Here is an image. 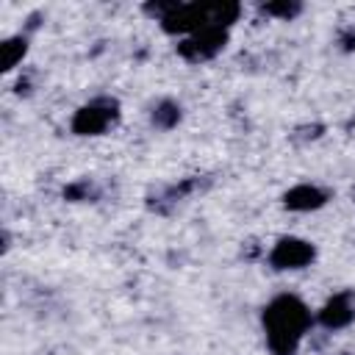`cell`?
Here are the masks:
<instances>
[{
    "instance_id": "6",
    "label": "cell",
    "mask_w": 355,
    "mask_h": 355,
    "mask_svg": "<svg viewBox=\"0 0 355 355\" xmlns=\"http://www.w3.org/2000/svg\"><path fill=\"white\" fill-rule=\"evenodd\" d=\"M324 202H327V194L319 186H311V183H300V186H294L283 194V205L288 211H316Z\"/></svg>"
},
{
    "instance_id": "2",
    "label": "cell",
    "mask_w": 355,
    "mask_h": 355,
    "mask_svg": "<svg viewBox=\"0 0 355 355\" xmlns=\"http://www.w3.org/2000/svg\"><path fill=\"white\" fill-rule=\"evenodd\" d=\"M116 108L119 105L111 97H97V100L80 105L75 111V116H72V133H78V136H100V133H105L114 125L116 114H119Z\"/></svg>"
},
{
    "instance_id": "10",
    "label": "cell",
    "mask_w": 355,
    "mask_h": 355,
    "mask_svg": "<svg viewBox=\"0 0 355 355\" xmlns=\"http://www.w3.org/2000/svg\"><path fill=\"white\" fill-rule=\"evenodd\" d=\"M94 189H92V183L89 180H80V183H75V186H69L64 194L69 197V200H89V194H92Z\"/></svg>"
},
{
    "instance_id": "5",
    "label": "cell",
    "mask_w": 355,
    "mask_h": 355,
    "mask_svg": "<svg viewBox=\"0 0 355 355\" xmlns=\"http://www.w3.org/2000/svg\"><path fill=\"white\" fill-rule=\"evenodd\" d=\"M352 319H355V297H352V291H338V294H333V297L322 305V311H319V324L327 327V330H341V327H347Z\"/></svg>"
},
{
    "instance_id": "1",
    "label": "cell",
    "mask_w": 355,
    "mask_h": 355,
    "mask_svg": "<svg viewBox=\"0 0 355 355\" xmlns=\"http://www.w3.org/2000/svg\"><path fill=\"white\" fill-rule=\"evenodd\" d=\"M308 305L294 294H280L263 308V333L275 355H294L311 327Z\"/></svg>"
},
{
    "instance_id": "3",
    "label": "cell",
    "mask_w": 355,
    "mask_h": 355,
    "mask_svg": "<svg viewBox=\"0 0 355 355\" xmlns=\"http://www.w3.org/2000/svg\"><path fill=\"white\" fill-rule=\"evenodd\" d=\"M225 42H227V28L205 25V28L189 33V36L178 44V53H180L186 61L197 64V61H208V58H214V55L225 47Z\"/></svg>"
},
{
    "instance_id": "4",
    "label": "cell",
    "mask_w": 355,
    "mask_h": 355,
    "mask_svg": "<svg viewBox=\"0 0 355 355\" xmlns=\"http://www.w3.org/2000/svg\"><path fill=\"white\" fill-rule=\"evenodd\" d=\"M313 258H316V247L305 239H297V236L277 239L272 252H269V263L275 269H305L313 263Z\"/></svg>"
},
{
    "instance_id": "8",
    "label": "cell",
    "mask_w": 355,
    "mask_h": 355,
    "mask_svg": "<svg viewBox=\"0 0 355 355\" xmlns=\"http://www.w3.org/2000/svg\"><path fill=\"white\" fill-rule=\"evenodd\" d=\"M178 122H180V105H178V103L161 100V103L153 108V125H155V128L169 130V128H175Z\"/></svg>"
},
{
    "instance_id": "9",
    "label": "cell",
    "mask_w": 355,
    "mask_h": 355,
    "mask_svg": "<svg viewBox=\"0 0 355 355\" xmlns=\"http://www.w3.org/2000/svg\"><path fill=\"white\" fill-rule=\"evenodd\" d=\"M261 8L266 14H275V17H283V19H291L294 14H300V6L297 3H266Z\"/></svg>"
},
{
    "instance_id": "7",
    "label": "cell",
    "mask_w": 355,
    "mask_h": 355,
    "mask_svg": "<svg viewBox=\"0 0 355 355\" xmlns=\"http://www.w3.org/2000/svg\"><path fill=\"white\" fill-rule=\"evenodd\" d=\"M0 50H3V69L11 72V69L25 58V53H28V39H25V36H11V39H6V42L0 44Z\"/></svg>"
}]
</instances>
